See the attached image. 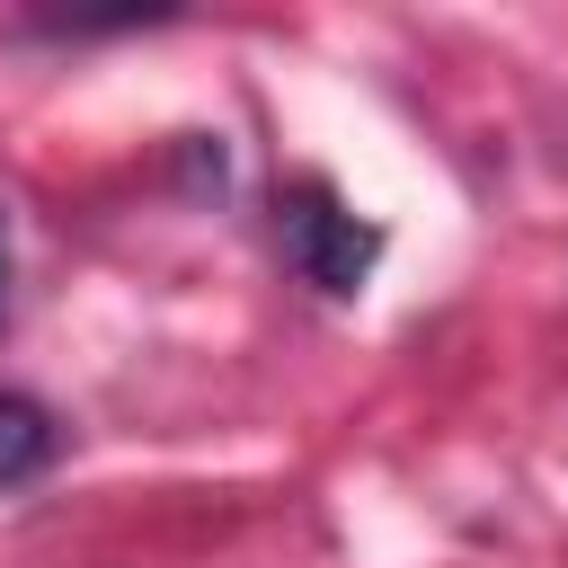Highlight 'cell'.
Wrapping results in <instances>:
<instances>
[{"mask_svg":"<svg viewBox=\"0 0 568 568\" xmlns=\"http://www.w3.org/2000/svg\"><path fill=\"white\" fill-rule=\"evenodd\" d=\"M275 231H284V257L302 266V284H320V293H364V275L382 257V231L355 222L328 178H293L275 204Z\"/></svg>","mask_w":568,"mask_h":568,"instance_id":"cell-1","label":"cell"},{"mask_svg":"<svg viewBox=\"0 0 568 568\" xmlns=\"http://www.w3.org/2000/svg\"><path fill=\"white\" fill-rule=\"evenodd\" d=\"M53 444H62V426L36 408V399H18V390H0V488H18V479H36L44 462H53Z\"/></svg>","mask_w":568,"mask_h":568,"instance_id":"cell-2","label":"cell"},{"mask_svg":"<svg viewBox=\"0 0 568 568\" xmlns=\"http://www.w3.org/2000/svg\"><path fill=\"white\" fill-rule=\"evenodd\" d=\"M0 320H9V222H0Z\"/></svg>","mask_w":568,"mask_h":568,"instance_id":"cell-3","label":"cell"}]
</instances>
